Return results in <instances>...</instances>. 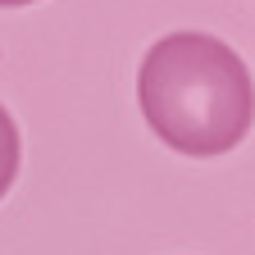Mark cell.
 Here are the masks:
<instances>
[{
    "instance_id": "obj_1",
    "label": "cell",
    "mask_w": 255,
    "mask_h": 255,
    "mask_svg": "<svg viewBox=\"0 0 255 255\" xmlns=\"http://www.w3.org/2000/svg\"><path fill=\"white\" fill-rule=\"evenodd\" d=\"M137 101L150 132L178 155H228L255 119V87L233 46L210 32L159 37L137 73Z\"/></svg>"
},
{
    "instance_id": "obj_2",
    "label": "cell",
    "mask_w": 255,
    "mask_h": 255,
    "mask_svg": "<svg viewBox=\"0 0 255 255\" xmlns=\"http://www.w3.org/2000/svg\"><path fill=\"white\" fill-rule=\"evenodd\" d=\"M18 155H23V146H18V128H14V119H9V110L0 105V196L14 187V178H18Z\"/></svg>"
},
{
    "instance_id": "obj_3",
    "label": "cell",
    "mask_w": 255,
    "mask_h": 255,
    "mask_svg": "<svg viewBox=\"0 0 255 255\" xmlns=\"http://www.w3.org/2000/svg\"><path fill=\"white\" fill-rule=\"evenodd\" d=\"M0 5H5V9H14V5H32V0H0Z\"/></svg>"
}]
</instances>
